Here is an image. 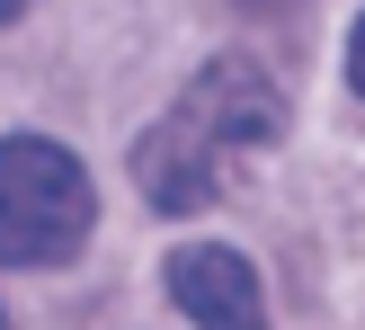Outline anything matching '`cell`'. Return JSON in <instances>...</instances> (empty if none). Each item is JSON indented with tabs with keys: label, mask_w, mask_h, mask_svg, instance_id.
<instances>
[{
	"label": "cell",
	"mask_w": 365,
	"mask_h": 330,
	"mask_svg": "<svg viewBox=\"0 0 365 330\" xmlns=\"http://www.w3.org/2000/svg\"><path fill=\"white\" fill-rule=\"evenodd\" d=\"M18 9H27V0H0V18H18Z\"/></svg>",
	"instance_id": "5"
},
{
	"label": "cell",
	"mask_w": 365,
	"mask_h": 330,
	"mask_svg": "<svg viewBox=\"0 0 365 330\" xmlns=\"http://www.w3.org/2000/svg\"><path fill=\"white\" fill-rule=\"evenodd\" d=\"M98 196L89 170L45 134H9L0 143V259L9 268H53L89 241Z\"/></svg>",
	"instance_id": "2"
},
{
	"label": "cell",
	"mask_w": 365,
	"mask_h": 330,
	"mask_svg": "<svg viewBox=\"0 0 365 330\" xmlns=\"http://www.w3.org/2000/svg\"><path fill=\"white\" fill-rule=\"evenodd\" d=\"M277 125H285V99L259 63H205L178 89V107L134 143V188L160 214H196L277 143Z\"/></svg>",
	"instance_id": "1"
},
{
	"label": "cell",
	"mask_w": 365,
	"mask_h": 330,
	"mask_svg": "<svg viewBox=\"0 0 365 330\" xmlns=\"http://www.w3.org/2000/svg\"><path fill=\"white\" fill-rule=\"evenodd\" d=\"M348 81H356V99H365V18H356V36H348Z\"/></svg>",
	"instance_id": "4"
},
{
	"label": "cell",
	"mask_w": 365,
	"mask_h": 330,
	"mask_svg": "<svg viewBox=\"0 0 365 330\" xmlns=\"http://www.w3.org/2000/svg\"><path fill=\"white\" fill-rule=\"evenodd\" d=\"M170 304H178L187 321H214V330H241V321L267 313L250 259H241V250H205V241L170 259Z\"/></svg>",
	"instance_id": "3"
}]
</instances>
